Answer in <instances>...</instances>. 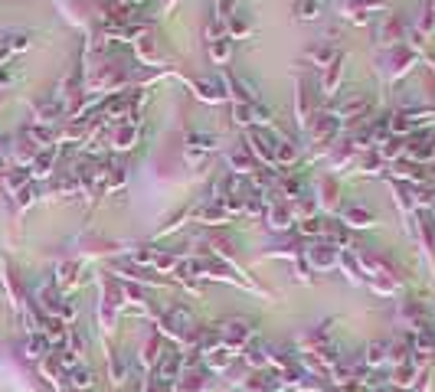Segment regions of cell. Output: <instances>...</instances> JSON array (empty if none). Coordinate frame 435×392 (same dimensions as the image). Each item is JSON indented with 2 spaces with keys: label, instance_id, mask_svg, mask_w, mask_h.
Returning <instances> with one entry per match:
<instances>
[{
  "label": "cell",
  "instance_id": "cell-38",
  "mask_svg": "<svg viewBox=\"0 0 435 392\" xmlns=\"http://www.w3.org/2000/svg\"><path fill=\"white\" fill-rule=\"evenodd\" d=\"M13 82H17V72L7 69V66H0V92L7 89V85H13Z\"/></svg>",
  "mask_w": 435,
  "mask_h": 392
},
{
  "label": "cell",
  "instance_id": "cell-25",
  "mask_svg": "<svg viewBox=\"0 0 435 392\" xmlns=\"http://www.w3.org/2000/svg\"><path fill=\"white\" fill-rule=\"evenodd\" d=\"M298 161V147L292 141H275V164H294Z\"/></svg>",
  "mask_w": 435,
  "mask_h": 392
},
{
  "label": "cell",
  "instance_id": "cell-9",
  "mask_svg": "<svg viewBox=\"0 0 435 392\" xmlns=\"http://www.w3.org/2000/svg\"><path fill=\"white\" fill-rule=\"evenodd\" d=\"M383 7V0H344L341 3V10H344V17H350V20L364 23L370 13H376Z\"/></svg>",
  "mask_w": 435,
  "mask_h": 392
},
{
  "label": "cell",
  "instance_id": "cell-10",
  "mask_svg": "<svg viewBox=\"0 0 435 392\" xmlns=\"http://www.w3.org/2000/svg\"><path fill=\"white\" fill-rule=\"evenodd\" d=\"M386 62H390V75H393V79H399V75H406V72L413 69L415 56L409 50H403V46H396V50L386 52Z\"/></svg>",
  "mask_w": 435,
  "mask_h": 392
},
{
  "label": "cell",
  "instance_id": "cell-4",
  "mask_svg": "<svg viewBox=\"0 0 435 392\" xmlns=\"http://www.w3.org/2000/svg\"><path fill=\"white\" fill-rule=\"evenodd\" d=\"M30 33L23 30H13V33H3L0 36V66H7V62L13 59V56H20V52L30 50Z\"/></svg>",
  "mask_w": 435,
  "mask_h": 392
},
{
  "label": "cell",
  "instance_id": "cell-2",
  "mask_svg": "<svg viewBox=\"0 0 435 392\" xmlns=\"http://www.w3.org/2000/svg\"><path fill=\"white\" fill-rule=\"evenodd\" d=\"M275 138L272 131H262V128H252L249 134H245V147H249V154H255L262 164H275Z\"/></svg>",
  "mask_w": 435,
  "mask_h": 392
},
{
  "label": "cell",
  "instance_id": "cell-20",
  "mask_svg": "<svg viewBox=\"0 0 435 392\" xmlns=\"http://www.w3.org/2000/svg\"><path fill=\"white\" fill-rule=\"evenodd\" d=\"M324 3H327V0H294V17H298V20H314V17L321 13Z\"/></svg>",
  "mask_w": 435,
  "mask_h": 392
},
{
  "label": "cell",
  "instance_id": "cell-17",
  "mask_svg": "<svg viewBox=\"0 0 435 392\" xmlns=\"http://www.w3.org/2000/svg\"><path fill=\"white\" fill-rule=\"evenodd\" d=\"M52 164H56V151H52V147H46V151H40L36 157H33L30 177H50V173H52Z\"/></svg>",
  "mask_w": 435,
  "mask_h": 392
},
{
  "label": "cell",
  "instance_id": "cell-43",
  "mask_svg": "<svg viewBox=\"0 0 435 392\" xmlns=\"http://www.w3.org/2000/svg\"><path fill=\"white\" fill-rule=\"evenodd\" d=\"M0 141H3V138H0Z\"/></svg>",
  "mask_w": 435,
  "mask_h": 392
},
{
  "label": "cell",
  "instance_id": "cell-27",
  "mask_svg": "<svg viewBox=\"0 0 435 392\" xmlns=\"http://www.w3.org/2000/svg\"><path fill=\"white\" fill-rule=\"evenodd\" d=\"M229 52H233V43H229V36H223V40L210 43V56H213L216 62H226V59H229Z\"/></svg>",
  "mask_w": 435,
  "mask_h": 392
},
{
  "label": "cell",
  "instance_id": "cell-36",
  "mask_svg": "<svg viewBox=\"0 0 435 392\" xmlns=\"http://www.w3.org/2000/svg\"><path fill=\"white\" fill-rule=\"evenodd\" d=\"M177 389L180 392H200L203 389V376H187V382H180Z\"/></svg>",
  "mask_w": 435,
  "mask_h": 392
},
{
  "label": "cell",
  "instance_id": "cell-8",
  "mask_svg": "<svg viewBox=\"0 0 435 392\" xmlns=\"http://www.w3.org/2000/svg\"><path fill=\"white\" fill-rule=\"evenodd\" d=\"M304 56H308V59H311L318 69H327L331 62L341 59V52H337V46H334V40H331V36H324L321 43H314V46L304 52Z\"/></svg>",
  "mask_w": 435,
  "mask_h": 392
},
{
  "label": "cell",
  "instance_id": "cell-19",
  "mask_svg": "<svg viewBox=\"0 0 435 392\" xmlns=\"http://www.w3.org/2000/svg\"><path fill=\"white\" fill-rule=\"evenodd\" d=\"M177 370H180V356L177 353H164L161 366H157V382H173V376H177Z\"/></svg>",
  "mask_w": 435,
  "mask_h": 392
},
{
  "label": "cell",
  "instance_id": "cell-30",
  "mask_svg": "<svg viewBox=\"0 0 435 392\" xmlns=\"http://www.w3.org/2000/svg\"><path fill=\"white\" fill-rule=\"evenodd\" d=\"M415 30H419V36H429V33L435 30V13L429 10V7L419 13V20H415Z\"/></svg>",
  "mask_w": 435,
  "mask_h": 392
},
{
  "label": "cell",
  "instance_id": "cell-35",
  "mask_svg": "<svg viewBox=\"0 0 435 392\" xmlns=\"http://www.w3.org/2000/svg\"><path fill=\"white\" fill-rule=\"evenodd\" d=\"M33 200H36V190H33V183L27 187V190H20V193H17V206H20V210H27V206H30Z\"/></svg>",
  "mask_w": 435,
  "mask_h": 392
},
{
  "label": "cell",
  "instance_id": "cell-13",
  "mask_svg": "<svg viewBox=\"0 0 435 392\" xmlns=\"http://www.w3.org/2000/svg\"><path fill=\"white\" fill-rule=\"evenodd\" d=\"M308 259H311L318 268H331V265L337 261V249L334 245H327V242H318V245L308 249Z\"/></svg>",
  "mask_w": 435,
  "mask_h": 392
},
{
  "label": "cell",
  "instance_id": "cell-23",
  "mask_svg": "<svg viewBox=\"0 0 435 392\" xmlns=\"http://www.w3.org/2000/svg\"><path fill=\"white\" fill-rule=\"evenodd\" d=\"M344 222L347 226H370V222H373V212L364 210V206H350V210H344Z\"/></svg>",
  "mask_w": 435,
  "mask_h": 392
},
{
  "label": "cell",
  "instance_id": "cell-40",
  "mask_svg": "<svg viewBox=\"0 0 435 392\" xmlns=\"http://www.w3.org/2000/svg\"><path fill=\"white\" fill-rule=\"evenodd\" d=\"M72 275H76V265H62V268H59V284L72 282Z\"/></svg>",
  "mask_w": 435,
  "mask_h": 392
},
{
  "label": "cell",
  "instance_id": "cell-34",
  "mask_svg": "<svg viewBox=\"0 0 435 392\" xmlns=\"http://www.w3.org/2000/svg\"><path fill=\"white\" fill-rule=\"evenodd\" d=\"M334 183H331V180H324L321 183V203H324V206H334V203H337V196H334Z\"/></svg>",
  "mask_w": 435,
  "mask_h": 392
},
{
  "label": "cell",
  "instance_id": "cell-12",
  "mask_svg": "<svg viewBox=\"0 0 435 392\" xmlns=\"http://www.w3.org/2000/svg\"><path fill=\"white\" fill-rule=\"evenodd\" d=\"M245 337H249V321H243V317L226 321L223 327H220V340L223 343H243Z\"/></svg>",
  "mask_w": 435,
  "mask_h": 392
},
{
  "label": "cell",
  "instance_id": "cell-24",
  "mask_svg": "<svg viewBox=\"0 0 435 392\" xmlns=\"http://www.w3.org/2000/svg\"><path fill=\"white\" fill-rule=\"evenodd\" d=\"M269 226L272 229H288L292 226V210L288 206H272L269 210Z\"/></svg>",
  "mask_w": 435,
  "mask_h": 392
},
{
  "label": "cell",
  "instance_id": "cell-3",
  "mask_svg": "<svg viewBox=\"0 0 435 392\" xmlns=\"http://www.w3.org/2000/svg\"><path fill=\"white\" fill-rule=\"evenodd\" d=\"M370 108H373V99L364 95V92H357V95H350V99H344L341 105H337L334 118L337 121H360V118L370 115Z\"/></svg>",
  "mask_w": 435,
  "mask_h": 392
},
{
  "label": "cell",
  "instance_id": "cell-21",
  "mask_svg": "<svg viewBox=\"0 0 435 392\" xmlns=\"http://www.w3.org/2000/svg\"><path fill=\"white\" fill-rule=\"evenodd\" d=\"M406 154H409V161H429V157H435V144L429 138H419V141H413V147H406Z\"/></svg>",
  "mask_w": 435,
  "mask_h": 392
},
{
  "label": "cell",
  "instance_id": "cell-41",
  "mask_svg": "<svg viewBox=\"0 0 435 392\" xmlns=\"http://www.w3.org/2000/svg\"><path fill=\"white\" fill-rule=\"evenodd\" d=\"M265 356H262V350H259V347H255V350H249V363H262Z\"/></svg>",
  "mask_w": 435,
  "mask_h": 392
},
{
  "label": "cell",
  "instance_id": "cell-37",
  "mask_svg": "<svg viewBox=\"0 0 435 392\" xmlns=\"http://www.w3.org/2000/svg\"><path fill=\"white\" fill-rule=\"evenodd\" d=\"M236 121H239V124H249V121H252V105H243V101H239V105H236Z\"/></svg>",
  "mask_w": 435,
  "mask_h": 392
},
{
  "label": "cell",
  "instance_id": "cell-6",
  "mask_svg": "<svg viewBox=\"0 0 435 392\" xmlns=\"http://www.w3.org/2000/svg\"><path fill=\"white\" fill-rule=\"evenodd\" d=\"M193 314L187 311V307H173V311H167V317H164V331L173 333V337H190L193 333Z\"/></svg>",
  "mask_w": 435,
  "mask_h": 392
},
{
  "label": "cell",
  "instance_id": "cell-5",
  "mask_svg": "<svg viewBox=\"0 0 435 392\" xmlns=\"http://www.w3.org/2000/svg\"><path fill=\"white\" fill-rule=\"evenodd\" d=\"M403 36H406L403 20H399V17H393V13H386L383 20H380V27H376V43H380V46H390V50H396Z\"/></svg>",
  "mask_w": 435,
  "mask_h": 392
},
{
  "label": "cell",
  "instance_id": "cell-39",
  "mask_svg": "<svg viewBox=\"0 0 435 392\" xmlns=\"http://www.w3.org/2000/svg\"><path fill=\"white\" fill-rule=\"evenodd\" d=\"M301 232H308V235H318V232H324V229H321V222H318V219H304L301 222Z\"/></svg>",
  "mask_w": 435,
  "mask_h": 392
},
{
  "label": "cell",
  "instance_id": "cell-32",
  "mask_svg": "<svg viewBox=\"0 0 435 392\" xmlns=\"http://www.w3.org/2000/svg\"><path fill=\"white\" fill-rule=\"evenodd\" d=\"M386 350H390L386 343H370V350H366V363H370V366L383 363L386 360Z\"/></svg>",
  "mask_w": 435,
  "mask_h": 392
},
{
  "label": "cell",
  "instance_id": "cell-28",
  "mask_svg": "<svg viewBox=\"0 0 435 392\" xmlns=\"http://www.w3.org/2000/svg\"><path fill=\"white\" fill-rule=\"evenodd\" d=\"M223 36H226V20H220V17L213 13L210 20H206V40L216 43V40H223Z\"/></svg>",
  "mask_w": 435,
  "mask_h": 392
},
{
  "label": "cell",
  "instance_id": "cell-15",
  "mask_svg": "<svg viewBox=\"0 0 435 392\" xmlns=\"http://www.w3.org/2000/svg\"><path fill=\"white\" fill-rule=\"evenodd\" d=\"M134 141H138V128H134V124H118V128L112 131L115 151H128V147H134Z\"/></svg>",
  "mask_w": 435,
  "mask_h": 392
},
{
  "label": "cell",
  "instance_id": "cell-7",
  "mask_svg": "<svg viewBox=\"0 0 435 392\" xmlns=\"http://www.w3.org/2000/svg\"><path fill=\"white\" fill-rule=\"evenodd\" d=\"M337 131V118L334 115H327V111H314V118L308 121V134H311V141H331Z\"/></svg>",
  "mask_w": 435,
  "mask_h": 392
},
{
  "label": "cell",
  "instance_id": "cell-16",
  "mask_svg": "<svg viewBox=\"0 0 435 392\" xmlns=\"http://www.w3.org/2000/svg\"><path fill=\"white\" fill-rule=\"evenodd\" d=\"M197 95H200L203 101H210V105H216V101H223V82L220 79H200L197 82Z\"/></svg>",
  "mask_w": 435,
  "mask_h": 392
},
{
  "label": "cell",
  "instance_id": "cell-29",
  "mask_svg": "<svg viewBox=\"0 0 435 392\" xmlns=\"http://www.w3.org/2000/svg\"><path fill=\"white\" fill-rule=\"evenodd\" d=\"M46 347H50V340H46L43 333H36V337H30V340H27V356H30V360H36V356H43V353H46Z\"/></svg>",
  "mask_w": 435,
  "mask_h": 392
},
{
  "label": "cell",
  "instance_id": "cell-14",
  "mask_svg": "<svg viewBox=\"0 0 435 392\" xmlns=\"http://www.w3.org/2000/svg\"><path fill=\"white\" fill-rule=\"evenodd\" d=\"M229 167H233L236 173H255L259 167H255V157L249 154V147H236V151H229Z\"/></svg>",
  "mask_w": 435,
  "mask_h": 392
},
{
  "label": "cell",
  "instance_id": "cell-42",
  "mask_svg": "<svg viewBox=\"0 0 435 392\" xmlns=\"http://www.w3.org/2000/svg\"><path fill=\"white\" fill-rule=\"evenodd\" d=\"M432 10H435V0H432Z\"/></svg>",
  "mask_w": 435,
  "mask_h": 392
},
{
  "label": "cell",
  "instance_id": "cell-26",
  "mask_svg": "<svg viewBox=\"0 0 435 392\" xmlns=\"http://www.w3.org/2000/svg\"><path fill=\"white\" fill-rule=\"evenodd\" d=\"M406 147H403V141H399V138H386L383 144H380V147H376V154H380V161H393V157H399V154H403Z\"/></svg>",
  "mask_w": 435,
  "mask_h": 392
},
{
  "label": "cell",
  "instance_id": "cell-18",
  "mask_svg": "<svg viewBox=\"0 0 435 392\" xmlns=\"http://www.w3.org/2000/svg\"><path fill=\"white\" fill-rule=\"evenodd\" d=\"M27 187H30V170H20V167H17V170H10L3 177V190L10 193V196H17V193L27 190Z\"/></svg>",
  "mask_w": 435,
  "mask_h": 392
},
{
  "label": "cell",
  "instance_id": "cell-33",
  "mask_svg": "<svg viewBox=\"0 0 435 392\" xmlns=\"http://www.w3.org/2000/svg\"><path fill=\"white\" fill-rule=\"evenodd\" d=\"M138 52H141L144 59H157V50H154V40H151V36H144V33L138 36Z\"/></svg>",
  "mask_w": 435,
  "mask_h": 392
},
{
  "label": "cell",
  "instance_id": "cell-11",
  "mask_svg": "<svg viewBox=\"0 0 435 392\" xmlns=\"http://www.w3.org/2000/svg\"><path fill=\"white\" fill-rule=\"evenodd\" d=\"M245 33H252V20H249V13H245V10H233V13H229V20H226V36H229V40H243Z\"/></svg>",
  "mask_w": 435,
  "mask_h": 392
},
{
  "label": "cell",
  "instance_id": "cell-31",
  "mask_svg": "<svg viewBox=\"0 0 435 392\" xmlns=\"http://www.w3.org/2000/svg\"><path fill=\"white\" fill-rule=\"evenodd\" d=\"M69 379H72V386H76V389H89V386H92L89 370H82V366H72V370H69Z\"/></svg>",
  "mask_w": 435,
  "mask_h": 392
},
{
  "label": "cell",
  "instance_id": "cell-22",
  "mask_svg": "<svg viewBox=\"0 0 435 392\" xmlns=\"http://www.w3.org/2000/svg\"><path fill=\"white\" fill-rule=\"evenodd\" d=\"M341 75H344V62L337 59V62H331V66H327V69H324V92H327V95H331V92H337V82H341Z\"/></svg>",
  "mask_w": 435,
  "mask_h": 392
},
{
  "label": "cell",
  "instance_id": "cell-1",
  "mask_svg": "<svg viewBox=\"0 0 435 392\" xmlns=\"http://www.w3.org/2000/svg\"><path fill=\"white\" fill-rule=\"evenodd\" d=\"M213 151H216V138L213 134H187V141H183V157H187L190 167H203Z\"/></svg>",
  "mask_w": 435,
  "mask_h": 392
}]
</instances>
